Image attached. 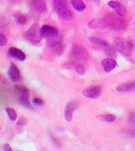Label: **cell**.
I'll use <instances>...</instances> for the list:
<instances>
[{"label": "cell", "mask_w": 135, "mask_h": 151, "mask_svg": "<svg viewBox=\"0 0 135 151\" xmlns=\"http://www.w3.org/2000/svg\"><path fill=\"white\" fill-rule=\"evenodd\" d=\"M104 20L107 27L113 31H120L123 30L126 26V20L124 16L119 15L117 13H109L104 16Z\"/></svg>", "instance_id": "obj_1"}, {"label": "cell", "mask_w": 135, "mask_h": 151, "mask_svg": "<svg viewBox=\"0 0 135 151\" xmlns=\"http://www.w3.org/2000/svg\"><path fill=\"white\" fill-rule=\"evenodd\" d=\"M31 5L34 12L39 14H43L47 12V7L44 0H31Z\"/></svg>", "instance_id": "obj_9"}, {"label": "cell", "mask_w": 135, "mask_h": 151, "mask_svg": "<svg viewBox=\"0 0 135 151\" xmlns=\"http://www.w3.org/2000/svg\"><path fill=\"white\" fill-rule=\"evenodd\" d=\"M98 119L99 121H105L107 123H113L116 119L115 115L113 114H105L98 116Z\"/></svg>", "instance_id": "obj_20"}, {"label": "cell", "mask_w": 135, "mask_h": 151, "mask_svg": "<svg viewBox=\"0 0 135 151\" xmlns=\"http://www.w3.org/2000/svg\"><path fill=\"white\" fill-rule=\"evenodd\" d=\"M0 78H1V77H0Z\"/></svg>", "instance_id": "obj_32"}, {"label": "cell", "mask_w": 135, "mask_h": 151, "mask_svg": "<svg viewBox=\"0 0 135 151\" xmlns=\"http://www.w3.org/2000/svg\"><path fill=\"white\" fill-rule=\"evenodd\" d=\"M76 72H77V73L80 75L84 74L85 69L82 64H78V65L76 66Z\"/></svg>", "instance_id": "obj_26"}, {"label": "cell", "mask_w": 135, "mask_h": 151, "mask_svg": "<svg viewBox=\"0 0 135 151\" xmlns=\"http://www.w3.org/2000/svg\"><path fill=\"white\" fill-rule=\"evenodd\" d=\"M69 57L72 63L78 64L84 63L88 59V54L84 47L78 44L72 45Z\"/></svg>", "instance_id": "obj_3"}, {"label": "cell", "mask_w": 135, "mask_h": 151, "mask_svg": "<svg viewBox=\"0 0 135 151\" xmlns=\"http://www.w3.org/2000/svg\"><path fill=\"white\" fill-rule=\"evenodd\" d=\"M15 90L17 92L21 95H29V89L23 86H15Z\"/></svg>", "instance_id": "obj_22"}, {"label": "cell", "mask_w": 135, "mask_h": 151, "mask_svg": "<svg viewBox=\"0 0 135 151\" xmlns=\"http://www.w3.org/2000/svg\"><path fill=\"white\" fill-rule=\"evenodd\" d=\"M53 7L59 17L65 21L71 20L73 13L70 9L68 0H53Z\"/></svg>", "instance_id": "obj_2"}, {"label": "cell", "mask_w": 135, "mask_h": 151, "mask_svg": "<svg viewBox=\"0 0 135 151\" xmlns=\"http://www.w3.org/2000/svg\"><path fill=\"white\" fill-rule=\"evenodd\" d=\"M91 1H98V0H91Z\"/></svg>", "instance_id": "obj_31"}, {"label": "cell", "mask_w": 135, "mask_h": 151, "mask_svg": "<svg viewBox=\"0 0 135 151\" xmlns=\"http://www.w3.org/2000/svg\"><path fill=\"white\" fill-rule=\"evenodd\" d=\"M62 40V37L61 34L59 33L56 35L47 38V45L50 48L57 50V48H60L61 47Z\"/></svg>", "instance_id": "obj_8"}, {"label": "cell", "mask_w": 135, "mask_h": 151, "mask_svg": "<svg viewBox=\"0 0 135 151\" xmlns=\"http://www.w3.org/2000/svg\"><path fill=\"white\" fill-rule=\"evenodd\" d=\"M71 4L73 7L80 12H83L86 7L85 4L83 3L82 0H71Z\"/></svg>", "instance_id": "obj_19"}, {"label": "cell", "mask_w": 135, "mask_h": 151, "mask_svg": "<svg viewBox=\"0 0 135 151\" xmlns=\"http://www.w3.org/2000/svg\"><path fill=\"white\" fill-rule=\"evenodd\" d=\"M33 103L34 105L37 106H42L44 105V101H43L42 99H40L39 98H36L33 99Z\"/></svg>", "instance_id": "obj_27"}, {"label": "cell", "mask_w": 135, "mask_h": 151, "mask_svg": "<svg viewBox=\"0 0 135 151\" xmlns=\"http://www.w3.org/2000/svg\"><path fill=\"white\" fill-rule=\"evenodd\" d=\"M19 100V104L25 108L29 110L34 109L29 101V95H21L20 96Z\"/></svg>", "instance_id": "obj_18"}, {"label": "cell", "mask_w": 135, "mask_h": 151, "mask_svg": "<svg viewBox=\"0 0 135 151\" xmlns=\"http://www.w3.org/2000/svg\"><path fill=\"white\" fill-rule=\"evenodd\" d=\"M135 90V82H128L122 83V84L118 85L117 88H116V90L118 92L121 93H126V92H130Z\"/></svg>", "instance_id": "obj_16"}, {"label": "cell", "mask_w": 135, "mask_h": 151, "mask_svg": "<svg viewBox=\"0 0 135 151\" xmlns=\"http://www.w3.org/2000/svg\"><path fill=\"white\" fill-rule=\"evenodd\" d=\"M88 27L91 29H104L107 27V25L103 18H96L89 23Z\"/></svg>", "instance_id": "obj_13"}, {"label": "cell", "mask_w": 135, "mask_h": 151, "mask_svg": "<svg viewBox=\"0 0 135 151\" xmlns=\"http://www.w3.org/2000/svg\"><path fill=\"white\" fill-rule=\"evenodd\" d=\"M78 104L75 101H72L68 104L64 110V117L68 122H70L73 117V113L78 108Z\"/></svg>", "instance_id": "obj_10"}, {"label": "cell", "mask_w": 135, "mask_h": 151, "mask_svg": "<svg viewBox=\"0 0 135 151\" xmlns=\"http://www.w3.org/2000/svg\"><path fill=\"white\" fill-rule=\"evenodd\" d=\"M101 66L103 67L104 70L106 72H110L117 66V61L112 58L103 59L101 61Z\"/></svg>", "instance_id": "obj_14"}, {"label": "cell", "mask_w": 135, "mask_h": 151, "mask_svg": "<svg viewBox=\"0 0 135 151\" xmlns=\"http://www.w3.org/2000/svg\"><path fill=\"white\" fill-rule=\"evenodd\" d=\"M3 150H5V151H11L12 149L11 148V147L9 146V144H5L4 145V147H3Z\"/></svg>", "instance_id": "obj_30"}, {"label": "cell", "mask_w": 135, "mask_h": 151, "mask_svg": "<svg viewBox=\"0 0 135 151\" xmlns=\"http://www.w3.org/2000/svg\"><path fill=\"white\" fill-rule=\"evenodd\" d=\"M14 17L19 25H24V24L26 23L27 20V16L19 12L16 13L15 14H14Z\"/></svg>", "instance_id": "obj_21"}, {"label": "cell", "mask_w": 135, "mask_h": 151, "mask_svg": "<svg viewBox=\"0 0 135 151\" xmlns=\"http://www.w3.org/2000/svg\"><path fill=\"white\" fill-rule=\"evenodd\" d=\"M40 27L39 24L34 23L32 25L24 35V38L26 40L33 45H37L42 39L40 33Z\"/></svg>", "instance_id": "obj_4"}, {"label": "cell", "mask_w": 135, "mask_h": 151, "mask_svg": "<svg viewBox=\"0 0 135 151\" xmlns=\"http://www.w3.org/2000/svg\"><path fill=\"white\" fill-rule=\"evenodd\" d=\"M128 122L129 125L135 127V112L132 113L129 115Z\"/></svg>", "instance_id": "obj_25"}, {"label": "cell", "mask_w": 135, "mask_h": 151, "mask_svg": "<svg viewBox=\"0 0 135 151\" xmlns=\"http://www.w3.org/2000/svg\"><path fill=\"white\" fill-rule=\"evenodd\" d=\"M5 111H6L10 120L14 121L17 119V113H16L14 109L11 108V107H7L5 109Z\"/></svg>", "instance_id": "obj_23"}, {"label": "cell", "mask_w": 135, "mask_h": 151, "mask_svg": "<svg viewBox=\"0 0 135 151\" xmlns=\"http://www.w3.org/2000/svg\"><path fill=\"white\" fill-rule=\"evenodd\" d=\"M101 91L100 86H92L85 89L83 91V94L88 98L96 99L101 96Z\"/></svg>", "instance_id": "obj_6"}, {"label": "cell", "mask_w": 135, "mask_h": 151, "mask_svg": "<svg viewBox=\"0 0 135 151\" xmlns=\"http://www.w3.org/2000/svg\"><path fill=\"white\" fill-rule=\"evenodd\" d=\"M28 123V119L25 117H21L17 123V126H25Z\"/></svg>", "instance_id": "obj_28"}, {"label": "cell", "mask_w": 135, "mask_h": 151, "mask_svg": "<svg viewBox=\"0 0 135 151\" xmlns=\"http://www.w3.org/2000/svg\"><path fill=\"white\" fill-rule=\"evenodd\" d=\"M115 48L123 55L129 56L132 55L134 49V45L128 39H117L115 40Z\"/></svg>", "instance_id": "obj_5"}, {"label": "cell", "mask_w": 135, "mask_h": 151, "mask_svg": "<svg viewBox=\"0 0 135 151\" xmlns=\"http://www.w3.org/2000/svg\"><path fill=\"white\" fill-rule=\"evenodd\" d=\"M123 133L130 138H135V129H127L124 131Z\"/></svg>", "instance_id": "obj_24"}, {"label": "cell", "mask_w": 135, "mask_h": 151, "mask_svg": "<svg viewBox=\"0 0 135 151\" xmlns=\"http://www.w3.org/2000/svg\"><path fill=\"white\" fill-rule=\"evenodd\" d=\"M89 40H90V41L92 43V44L98 46V47L103 48L104 50L107 49V48L111 46L107 41L96 37H90Z\"/></svg>", "instance_id": "obj_17"}, {"label": "cell", "mask_w": 135, "mask_h": 151, "mask_svg": "<svg viewBox=\"0 0 135 151\" xmlns=\"http://www.w3.org/2000/svg\"><path fill=\"white\" fill-rule=\"evenodd\" d=\"M108 5L115 9L117 14L121 16H125L126 13V9L123 4L117 1H110L108 2Z\"/></svg>", "instance_id": "obj_15"}, {"label": "cell", "mask_w": 135, "mask_h": 151, "mask_svg": "<svg viewBox=\"0 0 135 151\" xmlns=\"http://www.w3.org/2000/svg\"><path fill=\"white\" fill-rule=\"evenodd\" d=\"M40 33L42 38L47 39V38L56 35L58 34L60 32H59L58 29L55 27L45 25L40 27Z\"/></svg>", "instance_id": "obj_7"}, {"label": "cell", "mask_w": 135, "mask_h": 151, "mask_svg": "<svg viewBox=\"0 0 135 151\" xmlns=\"http://www.w3.org/2000/svg\"><path fill=\"white\" fill-rule=\"evenodd\" d=\"M8 75L10 80L12 82H19L21 79V74L18 67L15 65L14 63H11L9 70H8Z\"/></svg>", "instance_id": "obj_11"}, {"label": "cell", "mask_w": 135, "mask_h": 151, "mask_svg": "<svg viewBox=\"0 0 135 151\" xmlns=\"http://www.w3.org/2000/svg\"><path fill=\"white\" fill-rule=\"evenodd\" d=\"M8 54L11 57L20 61L25 60L26 58L25 54L22 50L16 47H10L8 50Z\"/></svg>", "instance_id": "obj_12"}, {"label": "cell", "mask_w": 135, "mask_h": 151, "mask_svg": "<svg viewBox=\"0 0 135 151\" xmlns=\"http://www.w3.org/2000/svg\"><path fill=\"white\" fill-rule=\"evenodd\" d=\"M7 39L4 34L0 33V46H4L7 44Z\"/></svg>", "instance_id": "obj_29"}]
</instances>
